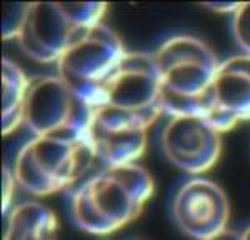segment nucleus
<instances>
[{"label": "nucleus", "instance_id": "1", "mask_svg": "<svg viewBox=\"0 0 250 240\" xmlns=\"http://www.w3.org/2000/svg\"><path fill=\"white\" fill-rule=\"evenodd\" d=\"M154 190L150 174L139 163L104 167L72 192L70 217L87 234H114L142 214Z\"/></svg>", "mask_w": 250, "mask_h": 240}, {"label": "nucleus", "instance_id": "2", "mask_svg": "<svg viewBox=\"0 0 250 240\" xmlns=\"http://www.w3.org/2000/svg\"><path fill=\"white\" fill-rule=\"evenodd\" d=\"M152 55L162 90V112L168 117L190 114L192 103L205 92L220 63L213 50L192 35H173Z\"/></svg>", "mask_w": 250, "mask_h": 240}, {"label": "nucleus", "instance_id": "3", "mask_svg": "<svg viewBox=\"0 0 250 240\" xmlns=\"http://www.w3.org/2000/svg\"><path fill=\"white\" fill-rule=\"evenodd\" d=\"M95 160L87 140L32 137L19 149L12 174L17 187L35 197L74 185Z\"/></svg>", "mask_w": 250, "mask_h": 240}, {"label": "nucleus", "instance_id": "4", "mask_svg": "<svg viewBox=\"0 0 250 240\" xmlns=\"http://www.w3.org/2000/svg\"><path fill=\"white\" fill-rule=\"evenodd\" d=\"M92 110L59 75H37L30 79L23 125L34 137L85 140Z\"/></svg>", "mask_w": 250, "mask_h": 240}, {"label": "nucleus", "instance_id": "5", "mask_svg": "<svg viewBox=\"0 0 250 240\" xmlns=\"http://www.w3.org/2000/svg\"><path fill=\"white\" fill-rule=\"evenodd\" d=\"M127 54L119 35L104 22L82 30L57 62V75L94 109L100 89Z\"/></svg>", "mask_w": 250, "mask_h": 240}, {"label": "nucleus", "instance_id": "6", "mask_svg": "<svg viewBox=\"0 0 250 240\" xmlns=\"http://www.w3.org/2000/svg\"><path fill=\"white\" fill-rule=\"evenodd\" d=\"M160 97L162 90L154 55L127 52L104 82L95 107L120 112L150 127L164 114Z\"/></svg>", "mask_w": 250, "mask_h": 240}, {"label": "nucleus", "instance_id": "7", "mask_svg": "<svg viewBox=\"0 0 250 240\" xmlns=\"http://www.w3.org/2000/svg\"><path fill=\"white\" fill-rule=\"evenodd\" d=\"M190 114L200 115L220 134L250 120L249 55H233L222 60L208 87L192 103Z\"/></svg>", "mask_w": 250, "mask_h": 240}, {"label": "nucleus", "instance_id": "8", "mask_svg": "<svg viewBox=\"0 0 250 240\" xmlns=\"http://www.w3.org/2000/svg\"><path fill=\"white\" fill-rule=\"evenodd\" d=\"M160 147L172 165L200 175L219 162L222 134L200 115H172L160 134Z\"/></svg>", "mask_w": 250, "mask_h": 240}, {"label": "nucleus", "instance_id": "9", "mask_svg": "<svg viewBox=\"0 0 250 240\" xmlns=\"http://www.w3.org/2000/svg\"><path fill=\"white\" fill-rule=\"evenodd\" d=\"M177 227L195 240H207L229 229L230 202L213 180L193 177L180 185L172 202Z\"/></svg>", "mask_w": 250, "mask_h": 240}, {"label": "nucleus", "instance_id": "10", "mask_svg": "<svg viewBox=\"0 0 250 240\" xmlns=\"http://www.w3.org/2000/svg\"><path fill=\"white\" fill-rule=\"evenodd\" d=\"M82 30L72 22L63 3L32 2L27 7L17 43L20 50L35 62H59L67 47Z\"/></svg>", "mask_w": 250, "mask_h": 240}, {"label": "nucleus", "instance_id": "11", "mask_svg": "<svg viewBox=\"0 0 250 240\" xmlns=\"http://www.w3.org/2000/svg\"><path fill=\"white\" fill-rule=\"evenodd\" d=\"M148 127L120 112L95 107L85 140L105 167L137 163L147 147Z\"/></svg>", "mask_w": 250, "mask_h": 240}, {"label": "nucleus", "instance_id": "12", "mask_svg": "<svg viewBox=\"0 0 250 240\" xmlns=\"http://www.w3.org/2000/svg\"><path fill=\"white\" fill-rule=\"evenodd\" d=\"M59 220L54 210L39 200L14 205L7 215L3 240H57Z\"/></svg>", "mask_w": 250, "mask_h": 240}, {"label": "nucleus", "instance_id": "13", "mask_svg": "<svg viewBox=\"0 0 250 240\" xmlns=\"http://www.w3.org/2000/svg\"><path fill=\"white\" fill-rule=\"evenodd\" d=\"M30 77H27L10 59L2 60V134L10 135L17 127L23 125L27 92Z\"/></svg>", "mask_w": 250, "mask_h": 240}, {"label": "nucleus", "instance_id": "14", "mask_svg": "<svg viewBox=\"0 0 250 240\" xmlns=\"http://www.w3.org/2000/svg\"><path fill=\"white\" fill-rule=\"evenodd\" d=\"M232 35L244 55L250 57V2H242L232 15Z\"/></svg>", "mask_w": 250, "mask_h": 240}, {"label": "nucleus", "instance_id": "15", "mask_svg": "<svg viewBox=\"0 0 250 240\" xmlns=\"http://www.w3.org/2000/svg\"><path fill=\"white\" fill-rule=\"evenodd\" d=\"M29 3H12L5 7V17H3V40H12L19 37V32L22 29L23 19L27 14Z\"/></svg>", "mask_w": 250, "mask_h": 240}, {"label": "nucleus", "instance_id": "16", "mask_svg": "<svg viewBox=\"0 0 250 240\" xmlns=\"http://www.w3.org/2000/svg\"><path fill=\"white\" fill-rule=\"evenodd\" d=\"M15 187H17V182H15V179H14L12 169H9V167H3V174H2V212L5 215H9L10 210L14 209L12 200H14Z\"/></svg>", "mask_w": 250, "mask_h": 240}, {"label": "nucleus", "instance_id": "17", "mask_svg": "<svg viewBox=\"0 0 250 240\" xmlns=\"http://www.w3.org/2000/svg\"><path fill=\"white\" fill-rule=\"evenodd\" d=\"M202 7L204 9L212 10V12H217V14H232L233 15L237 10H239L240 3H230V2L220 3V2H217V3H202Z\"/></svg>", "mask_w": 250, "mask_h": 240}, {"label": "nucleus", "instance_id": "18", "mask_svg": "<svg viewBox=\"0 0 250 240\" xmlns=\"http://www.w3.org/2000/svg\"><path fill=\"white\" fill-rule=\"evenodd\" d=\"M207 240H242V234L233 229H225V230H222L220 234L213 235V237Z\"/></svg>", "mask_w": 250, "mask_h": 240}, {"label": "nucleus", "instance_id": "19", "mask_svg": "<svg viewBox=\"0 0 250 240\" xmlns=\"http://www.w3.org/2000/svg\"><path fill=\"white\" fill-rule=\"evenodd\" d=\"M240 234H242V240H250V223L245 227L244 232H240Z\"/></svg>", "mask_w": 250, "mask_h": 240}]
</instances>
